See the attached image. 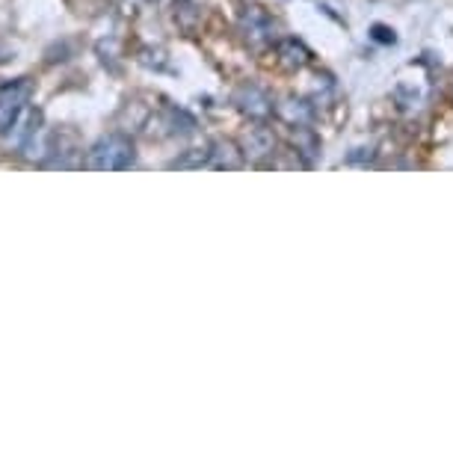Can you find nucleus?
Listing matches in <instances>:
<instances>
[{"label":"nucleus","instance_id":"obj_1","mask_svg":"<svg viewBox=\"0 0 453 453\" xmlns=\"http://www.w3.org/2000/svg\"><path fill=\"white\" fill-rule=\"evenodd\" d=\"M134 164V142L125 134H107L87 151L83 166L96 173H119Z\"/></svg>","mask_w":453,"mask_h":453},{"label":"nucleus","instance_id":"obj_2","mask_svg":"<svg viewBox=\"0 0 453 453\" xmlns=\"http://www.w3.org/2000/svg\"><path fill=\"white\" fill-rule=\"evenodd\" d=\"M48 157H50V166H57V169L83 166V149H81L78 136L68 131H54L48 136Z\"/></svg>","mask_w":453,"mask_h":453},{"label":"nucleus","instance_id":"obj_3","mask_svg":"<svg viewBox=\"0 0 453 453\" xmlns=\"http://www.w3.org/2000/svg\"><path fill=\"white\" fill-rule=\"evenodd\" d=\"M30 96H33V83L27 78L12 81L0 89V134L15 122V116H19L24 107H27Z\"/></svg>","mask_w":453,"mask_h":453},{"label":"nucleus","instance_id":"obj_4","mask_svg":"<svg viewBox=\"0 0 453 453\" xmlns=\"http://www.w3.org/2000/svg\"><path fill=\"white\" fill-rule=\"evenodd\" d=\"M234 107L241 110L243 116L264 122L267 116H273V107H276V104H273V98L261 87H255V83H246V87H241V89L234 92Z\"/></svg>","mask_w":453,"mask_h":453},{"label":"nucleus","instance_id":"obj_5","mask_svg":"<svg viewBox=\"0 0 453 453\" xmlns=\"http://www.w3.org/2000/svg\"><path fill=\"white\" fill-rule=\"evenodd\" d=\"M243 33L252 45H267L273 39V21L261 6H246L243 12Z\"/></svg>","mask_w":453,"mask_h":453},{"label":"nucleus","instance_id":"obj_6","mask_svg":"<svg viewBox=\"0 0 453 453\" xmlns=\"http://www.w3.org/2000/svg\"><path fill=\"white\" fill-rule=\"evenodd\" d=\"M273 151H276V136H273L270 127H252V131L243 136V157H250L252 164H261Z\"/></svg>","mask_w":453,"mask_h":453},{"label":"nucleus","instance_id":"obj_7","mask_svg":"<svg viewBox=\"0 0 453 453\" xmlns=\"http://www.w3.org/2000/svg\"><path fill=\"white\" fill-rule=\"evenodd\" d=\"M273 110H276L281 122H288L290 127H309L314 122V107L305 98H285Z\"/></svg>","mask_w":453,"mask_h":453},{"label":"nucleus","instance_id":"obj_8","mask_svg":"<svg viewBox=\"0 0 453 453\" xmlns=\"http://www.w3.org/2000/svg\"><path fill=\"white\" fill-rule=\"evenodd\" d=\"M211 166L217 169H241L243 166V151L237 149L232 140H219L211 145Z\"/></svg>","mask_w":453,"mask_h":453},{"label":"nucleus","instance_id":"obj_9","mask_svg":"<svg viewBox=\"0 0 453 453\" xmlns=\"http://www.w3.org/2000/svg\"><path fill=\"white\" fill-rule=\"evenodd\" d=\"M276 54L281 59V65L288 68H305L311 63V50L296 39H281L276 45Z\"/></svg>","mask_w":453,"mask_h":453},{"label":"nucleus","instance_id":"obj_10","mask_svg":"<svg viewBox=\"0 0 453 453\" xmlns=\"http://www.w3.org/2000/svg\"><path fill=\"white\" fill-rule=\"evenodd\" d=\"M208 164H211V145H196V149L181 151V155L169 164V169H202Z\"/></svg>","mask_w":453,"mask_h":453},{"label":"nucleus","instance_id":"obj_11","mask_svg":"<svg viewBox=\"0 0 453 453\" xmlns=\"http://www.w3.org/2000/svg\"><path fill=\"white\" fill-rule=\"evenodd\" d=\"M294 145H296L294 155H303L309 164L320 155V140L314 136L311 127H294Z\"/></svg>","mask_w":453,"mask_h":453},{"label":"nucleus","instance_id":"obj_12","mask_svg":"<svg viewBox=\"0 0 453 453\" xmlns=\"http://www.w3.org/2000/svg\"><path fill=\"white\" fill-rule=\"evenodd\" d=\"M166 127H169V134H193L196 131V119L190 113H184V110H169V116H166Z\"/></svg>","mask_w":453,"mask_h":453},{"label":"nucleus","instance_id":"obj_13","mask_svg":"<svg viewBox=\"0 0 453 453\" xmlns=\"http://www.w3.org/2000/svg\"><path fill=\"white\" fill-rule=\"evenodd\" d=\"M371 36H373V42H382V45H395V42H397L395 30L386 27V24H373V27H371Z\"/></svg>","mask_w":453,"mask_h":453},{"label":"nucleus","instance_id":"obj_14","mask_svg":"<svg viewBox=\"0 0 453 453\" xmlns=\"http://www.w3.org/2000/svg\"><path fill=\"white\" fill-rule=\"evenodd\" d=\"M362 160H371V149H356L353 155H347V164H362Z\"/></svg>","mask_w":453,"mask_h":453},{"label":"nucleus","instance_id":"obj_15","mask_svg":"<svg viewBox=\"0 0 453 453\" xmlns=\"http://www.w3.org/2000/svg\"><path fill=\"white\" fill-rule=\"evenodd\" d=\"M151 4H157V6H166V4H173V0H151Z\"/></svg>","mask_w":453,"mask_h":453}]
</instances>
